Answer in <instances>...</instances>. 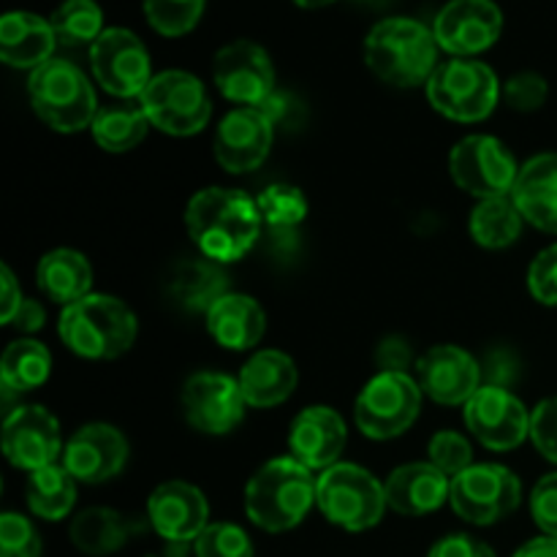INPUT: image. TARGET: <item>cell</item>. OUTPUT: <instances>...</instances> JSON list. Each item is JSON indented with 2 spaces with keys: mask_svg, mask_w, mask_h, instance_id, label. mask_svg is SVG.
Wrapping results in <instances>:
<instances>
[{
  "mask_svg": "<svg viewBox=\"0 0 557 557\" xmlns=\"http://www.w3.org/2000/svg\"><path fill=\"white\" fill-rule=\"evenodd\" d=\"M364 63L386 85H428L438 69V41L422 22L392 16L379 22L364 38Z\"/></svg>",
  "mask_w": 557,
  "mask_h": 557,
  "instance_id": "cell-2",
  "label": "cell"
},
{
  "mask_svg": "<svg viewBox=\"0 0 557 557\" xmlns=\"http://www.w3.org/2000/svg\"><path fill=\"white\" fill-rule=\"evenodd\" d=\"M500 85L493 69L471 58L441 63L428 82V98L435 112L457 123H479L498 103Z\"/></svg>",
  "mask_w": 557,
  "mask_h": 557,
  "instance_id": "cell-7",
  "label": "cell"
},
{
  "mask_svg": "<svg viewBox=\"0 0 557 557\" xmlns=\"http://www.w3.org/2000/svg\"><path fill=\"white\" fill-rule=\"evenodd\" d=\"M139 531L141 522L134 517H125L120 511L107 509V506H92V509L79 511L74 517L69 533L79 553L103 557L123 549Z\"/></svg>",
  "mask_w": 557,
  "mask_h": 557,
  "instance_id": "cell-28",
  "label": "cell"
},
{
  "mask_svg": "<svg viewBox=\"0 0 557 557\" xmlns=\"http://www.w3.org/2000/svg\"><path fill=\"white\" fill-rule=\"evenodd\" d=\"M531 438L547 460L557 462V397L539 403L531 413Z\"/></svg>",
  "mask_w": 557,
  "mask_h": 557,
  "instance_id": "cell-43",
  "label": "cell"
},
{
  "mask_svg": "<svg viewBox=\"0 0 557 557\" xmlns=\"http://www.w3.org/2000/svg\"><path fill=\"white\" fill-rule=\"evenodd\" d=\"M297 5H302V9H324V5L335 3V0H294Z\"/></svg>",
  "mask_w": 557,
  "mask_h": 557,
  "instance_id": "cell-50",
  "label": "cell"
},
{
  "mask_svg": "<svg viewBox=\"0 0 557 557\" xmlns=\"http://www.w3.org/2000/svg\"><path fill=\"white\" fill-rule=\"evenodd\" d=\"M359 3H368V5H375V9H384V5L395 3V0H359Z\"/></svg>",
  "mask_w": 557,
  "mask_h": 557,
  "instance_id": "cell-51",
  "label": "cell"
},
{
  "mask_svg": "<svg viewBox=\"0 0 557 557\" xmlns=\"http://www.w3.org/2000/svg\"><path fill=\"white\" fill-rule=\"evenodd\" d=\"M136 315L123 299L109 294H87L60 313L58 335L85 359H117L134 346Z\"/></svg>",
  "mask_w": 557,
  "mask_h": 557,
  "instance_id": "cell-4",
  "label": "cell"
},
{
  "mask_svg": "<svg viewBox=\"0 0 557 557\" xmlns=\"http://www.w3.org/2000/svg\"><path fill=\"white\" fill-rule=\"evenodd\" d=\"M38 288L58 305H74L90 294L92 267L79 250L58 248L41 256L36 267Z\"/></svg>",
  "mask_w": 557,
  "mask_h": 557,
  "instance_id": "cell-29",
  "label": "cell"
},
{
  "mask_svg": "<svg viewBox=\"0 0 557 557\" xmlns=\"http://www.w3.org/2000/svg\"><path fill=\"white\" fill-rule=\"evenodd\" d=\"M451 479L433 462L400 466L384 484L386 506L403 517H424L449 500Z\"/></svg>",
  "mask_w": 557,
  "mask_h": 557,
  "instance_id": "cell-23",
  "label": "cell"
},
{
  "mask_svg": "<svg viewBox=\"0 0 557 557\" xmlns=\"http://www.w3.org/2000/svg\"><path fill=\"white\" fill-rule=\"evenodd\" d=\"M528 286L542 305H557V245H549L533 259L528 270Z\"/></svg>",
  "mask_w": 557,
  "mask_h": 557,
  "instance_id": "cell-42",
  "label": "cell"
},
{
  "mask_svg": "<svg viewBox=\"0 0 557 557\" xmlns=\"http://www.w3.org/2000/svg\"><path fill=\"white\" fill-rule=\"evenodd\" d=\"M58 44L65 47H82L96 44L103 33V14L96 0H65L49 20Z\"/></svg>",
  "mask_w": 557,
  "mask_h": 557,
  "instance_id": "cell-35",
  "label": "cell"
},
{
  "mask_svg": "<svg viewBox=\"0 0 557 557\" xmlns=\"http://www.w3.org/2000/svg\"><path fill=\"white\" fill-rule=\"evenodd\" d=\"M522 484L509 468L482 462L451 479L449 504L460 520L471 525H493L520 506Z\"/></svg>",
  "mask_w": 557,
  "mask_h": 557,
  "instance_id": "cell-10",
  "label": "cell"
},
{
  "mask_svg": "<svg viewBox=\"0 0 557 557\" xmlns=\"http://www.w3.org/2000/svg\"><path fill=\"white\" fill-rule=\"evenodd\" d=\"M315 484L319 479H313L310 468L294 457H277L250 476L245 487V511L261 531H292L315 504Z\"/></svg>",
  "mask_w": 557,
  "mask_h": 557,
  "instance_id": "cell-3",
  "label": "cell"
},
{
  "mask_svg": "<svg viewBox=\"0 0 557 557\" xmlns=\"http://www.w3.org/2000/svg\"><path fill=\"white\" fill-rule=\"evenodd\" d=\"M196 557H253L248 533L232 522H210L194 542Z\"/></svg>",
  "mask_w": 557,
  "mask_h": 557,
  "instance_id": "cell-38",
  "label": "cell"
},
{
  "mask_svg": "<svg viewBox=\"0 0 557 557\" xmlns=\"http://www.w3.org/2000/svg\"><path fill=\"white\" fill-rule=\"evenodd\" d=\"M517 210L542 232L557 234V152L531 158L511 190Z\"/></svg>",
  "mask_w": 557,
  "mask_h": 557,
  "instance_id": "cell-24",
  "label": "cell"
},
{
  "mask_svg": "<svg viewBox=\"0 0 557 557\" xmlns=\"http://www.w3.org/2000/svg\"><path fill=\"white\" fill-rule=\"evenodd\" d=\"M52 370V354L38 341H14L0 359V381L11 392H33L47 384Z\"/></svg>",
  "mask_w": 557,
  "mask_h": 557,
  "instance_id": "cell-33",
  "label": "cell"
},
{
  "mask_svg": "<svg viewBox=\"0 0 557 557\" xmlns=\"http://www.w3.org/2000/svg\"><path fill=\"white\" fill-rule=\"evenodd\" d=\"M44 321H47V313H44L41 305H38L36 299H22L20 310H16V315L11 319L9 326H16L20 332H36L41 330Z\"/></svg>",
  "mask_w": 557,
  "mask_h": 557,
  "instance_id": "cell-48",
  "label": "cell"
},
{
  "mask_svg": "<svg viewBox=\"0 0 557 557\" xmlns=\"http://www.w3.org/2000/svg\"><path fill=\"white\" fill-rule=\"evenodd\" d=\"M504 30V14L493 0H451L435 16V41L455 58H473L493 47Z\"/></svg>",
  "mask_w": 557,
  "mask_h": 557,
  "instance_id": "cell-16",
  "label": "cell"
},
{
  "mask_svg": "<svg viewBox=\"0 0 557 557\" xmlns=\"http://www.w3.org/2000/svg\"><path fill=\"white\" fill-rule=\"evenodd\" d=\"M207 330L218 346L228 351H248L264 337L267 315L253 297L228 292L207 310Z\"/></svg>",
  "mask_w": 557,
  "mask_h": 557,
  "instance_id": "cell-25",
  "label": "cell"
},
{
  "mask_svg": "<svg viewBox=\"0 0 557 557\" xmlns=\"http://www.w3.org/2000/svg\"><path fill=\"white\" fill-rule=\"evenodd\" d=\"M256 205H259L261 218L272 228H294L308 215V199H305L297 185L288 183L267 185L259 199H256Z\"/></svg>",
  "mask_w": 557,
  "mask_h": 557,
  "instance_id": "cell-36",
  "label": "cell"
},
{
  "mask_svg": "<svg viewBox=\"0 0 557 557\" xmlns=\"http://www.w3.org/2000/svg\"><path fill=\"white\" fill-rule=\"evenodd\" d=\"M150 125L172 136L199 134L212 117V103L205 85L188 71H163L152 76L139 96Z\"/></svg>",
  "mask_w": 557,
  "mask_h": 557,
  "instance_id": "cell-9",
  "label": "cell"
},
{
  "mask_svg": "<svg viewBox=\"0 0 557 557\" xmlns=\"http://www.w3.org/2000/svg\"><path fill=\"white\" fill-rule=\"evenodd\" d=\"M128 462V441L112 424H87L76 430L63 451V466L76 482L103 484Z\"/></svg>",
  "mask_w": 557,
  "mask_h": 557,
  "instance_id": "cell-21",
  "label": "cell"
},
{
  "mask_svg": "<svg viewBox=\"0 0 557 557\" xmlns=\"http://www.w3.org/2000/svg\"><path fill=\"white\" fill-rule=\"evenodd\" d=\"M422 386L408 373H384L368 381L354 406L357 428L373 441H389L406 433L422 408Z\"/></svg>",
  "mask_w": 557,
  "mask_h": 557,
  "instance_id": "cell-8",
  "label": "cell"
},
{
  "mask_svg": "<svg viewBox=\"0 0 557 557\" xmlns=\"http://www.w3.org/2000/svg\"><path fill=\"white\" fill-rule=\"evenodd\" d=\"M522 212L517 210L511 196H495V199H482L471 212V237L482 248L498 250L509 248L517 243L522 232Z\"/></svg>",
  "mask_w": 557,
  "mask_h": 557,
  "instance_id": "cell-32",
  "label": "cell"
},
{
  "mask_svg": "<svg viewBox=\"0 0 557 557\" xmlns=\"http://www.w3.org/2000/svg\"><path fill=\"white\" fill-rule=\"evenodd\" d=\"M25 495L33 515L47 522H60L76 504V479L71 476L69 468L54 462L27 476Z\"/></svg>",
  "mask_w": 557,
  "mask_h": 557,
  "instance_id": "cell-31",
  "label": "cell"
},
{
  "mask_svg": "<svg viewBox=\"0 0 557 557\" xmlns=\"http://www.w3.org/2000/svg\"><path fill=\"white\" fill-rule=\"evenodd\" d=\"M150 120H147L141 103L134 101H117L109 107L98 109L96 120H92L90 131L92 139L101 150L107 152H128L139 145L147 136Z\"/></svg>",
  "mask_w": 557,
  "mask_h": 557,
  "instance_id": "cell-30",
  "label": "cell"
},
{
  "mask_svg": "<svg viewBox=\"0 0 557 557\" xmlns=\"http://www.w3.org/2000/svg\"><path fill=\"white\" fill-rule=\"evenodd\" d=\"M90 65L98 85L120 101H134L152 82L145 44L125 27H109L90 47Z\"/></svg>",
  "mask_w": 557,
  "mask_h": 557,
  "instance_id": "cell-12",
  "label": "cell"
},
{
  "mask_svg": "<svg viewBox=\"0 0 557 557\" xmlns=\"http://www.w3.org/2000/svg\"><path fill=\"white\" fill-rule=\"evenodd\" d=\"M515 557H557V539L553 536L533 539V542H528L525 547L517 549Z\"/></svg>",
  "mask_w": 557,
  "mask_h": 557,
  "instance_id": "cell-49",
  "label": "cell"
},
{
  "mask_svg": "<svg viewBox=\"0 0 557 557\" xmlns=\"http://www.w3.org/2000/svg\"><path fill=\"white\" fill-rule=\"evenodd\" d=\"M531 515L544 531V536L557 539V473H549L533 487Z\"/></svg>",
  "mask_w": 557,
  "mask_h": 557,
  "instance_id": "cell-44",
  "label": "cell"
},
{
  "mask_svg": "<svg viewBox=\"0 0 557 557\" xmlns=\"http://www.w3.org/2000/svg\"><path fill=\"white\" fill-rule=\"evenodd\" d=\"M207 0H145V16L161 36H185L201 20Z\"/></svg>",
  "mask_w": 557,
  "mask_h": 557,
  "instance_id": "cell-37",
  "label": "cell"
},
{
  "mask_svg": "<svg viewBox=\"0 0 557 557\" xmlns=\"http://www.w3.org/2000/svg\"><path fill=\"white\" fill-rule=\"evenodd\" d=\"M411 359V351H408L406 343H400L397 337L386 341L379 351V362L384 368V373H406V364Z\"/></svg>",
  "mask_w": 557,
  "mask_h": 557,
  "instance_id": "cell-47",
  "label": "cell"
},
{
  "mask_svg": "<svg viewBox=\"0 0 557 557\" xmlns=\"http://www.w3.org/2000/svg\"><path fill=\"white\" fill-rule=\"evenodd\" d=\"M58 38L47 20L27 11H11L0 20V60L11 69L36 71L52 60Z\"/></svg>",
  "mask_w": 557,
  "mask_h": 557,
  "instance_id": "cell-26",
  "label": "cell"
},
{
  "mask_svg": "<svg viewBox=\"0 0 557 557\" xmlns=\"http://www.w3.org/2000/svg\"><path fill=\"white\" fill-rule=\"evenodd\" d=\"M547 92L549 87L544 76L533 74V71H522V74H515L504 85V101L517 112H536L547 101Z\"/></svg>",
  "mask_w": 557,
  "mask_h": 557,
  "instance_id": "cell-41",
  "label": "cell"
},
{
  "mask_svg": "<svg viewBox=\"0 0 557 557\" xmlns=\"http://www.w3.org/2000/svg\"><path fill=\"white\" fill-rule=\"evenodd\" d=\"M272 136H275V125L261 109H234L218 125L215 161L232 174L253 172L270 156Z\"/></svg>",
  "mask_w": 557,
  "mask_h": 557,
  "instance_id": "cell-18",
  "label": "cell"
},
{
  "mask_svg": "<svg viewBox=\"0 0 557 557\" xmlns=\"http://www.w3.org/2000/svg\"><path fill=\"white\" fill-rule=\"evenodd\" d=\"M449 172L457 188L482 201L495 199V196H511L520 166L504 141L495 136L476 134L457 141L449 156Z\"/></svg>",
  "mask_w": 557,
  "mask_h": 557,
  "instance_id": "cell-11",
  "label": "cell"
},
{
  "mask_svg": "<svg viewBox=\"0 0 557 557\" xmlns=\"http://www.w3.org/2000/svg\"><path fill=\"white\" fill-rule=\"evenodd\" d=\"M417 381L430 400L441 406H466L482 386V368L457 346H435L417 359Z\"/></svg>",
  "mask_w": 557,
  "mask_h": 557,
  "instance_id": "cell-19",
  "label": "cell"
},
{
  "mask_svg": "<svg viewBox=\"0 0 557 557\" xmlns=\"http://www.w3.org/2000/svg\"><path fill=\"white\" fill-rule=\"evenodd\" d=\"M315 504L332 525L343 531H368L386 511L384 484L354 462L326 468L315 484Z\"/></svg>",
  "mask_w": 557,
  "mask_h": 557,
  "instance_id": "cell-6",
  "label": "cell"
},
{
  "mask_svg": "<svg viewBox=\"0 0 557 557\" xmlns=\"http://www.w3.org/2000/svg\"><path fill=\"white\" fill-rule=\"evenodd\" d=\"M256 199L237 188H205L188 201L185 226L205 259L228 264L248 253L261 234Z\"/></svg>",
  "mask_w": 557,
  "mask_h": 557,
  "instance_id": "cell-1",
  "label": "cell"
},
{
  "mask_svg": "<svg viewBox=\"0 0 557 557\" xmlns=\"http://www.w3.org/2000/svg\"><path fill=\"white\" fill-rule=\"evenodd\" d=\"M466 424L473 438L493 451H511L531 435V413L509 389L482 386L466 403Z\"/></svg>",
  "mask_w": 557,
  "mask_h": 557,
  "instance_id": "cell-13",
  "label": "cell"
},
{
  "mask_svg": "<svg viewBox=\"0 0 557 557\" xmlns=\"http://www.w3.org/2000/svg\"><path fill=\"white\" fill-rule=\"evenodd\" d=\"M245 397L239 381L223 373H196L185 381L183 411L194 430L205 435H226L243 422Z\"/></svg>",
  "mask_w": 557,
  "mask_h": 557,
  "instance_id": "cell-15",
  "label": "cell"
},
{
  "mask_svg": "<svg viewBox=\"0 0 557 557\" xmlns=\"http://www.w3.org/2000/svg\"><path fill=\"white\" fill-rule=\"evenodd\" d=\"M0 288H3V297H0V321L11 324V319H14L22 305V292L16 286V277L9 270V264L0 267Z\"/></svg>",
  "mask_w": 557,
  "mask_h": 557,
  "instance_id": "cell-46",
  "label": "cell"
},
{
  "mask_svg": "<svg viewBox=\"0 0 557 557\" xmlns=\"http://www.w3.org/2000/svg\"><path fill=\"white\" fill-rule=\"evenodd\" d=\"M297 364L288 354L259 351L245 362L239 373V389L248 406L253 408H275L286 403L297 389Z\"/></svg>",
  "mask_w": 557,
  "mask_h": 557,
  "instance_id": "cell-27",
  "label": "cell"
},
{
  "mask_svg": "<svg viewBox=\"0 0 557 557\" xmlns=\"http://www.w3.org/2000/svg\"><path fill=\"white\" fill-rule=\"evenodd\" d=\"M147 520L152 531L172 544H188L210 525V506L205 493L188 482H166L152 490L147 500Z\"/></svg>",
  "mask_w": 557,
  "mask_h": 557,
  "instance_id": "cell-20",
  "label": "cell"
},
{
  "mask_svg": "<svg viewBox=\"0 0 557 557\" xmlns=\"http://www.w3.org/2000/svg\"><path fill=\"white\" fill-rule=\"evenodd\" d=\"M3 455L22 471H41L63 457L60 424L44 406H20L5 417Z\"/></svg>",
  "mask_w": 557,
  "mask_h": 557,
  "instance_id": "cell-17",
  "label": "cell"
},
{
  "mask_svg": "<svg viewBox=\"0 0 557 557\" xmlns=\"http://www.w3.org/2000/svg\"><path fill=\"white\" fill-rule=\"evenodd\" d=\"M428 557H495L493 549L487 547L479 539L466 536V533H455V536H446L430 549Z\"/></svg>",
  "mask_w": 557,
  "mask_h": 557,
  "instance_id": "cell-45",
  "label": "cell"
},
{
  "mask_svg": "<svg viewBox=\"0 0 557 557\" xmlns=\"http://www.w3.org/2000/svg\"><path fill=\"white\" fill-rule=\"evenodd\" d=\"M430 462H433L438 471H444L446 476L455 479L460 476L462 471L473 466V449L460 433H451V430H444V433L433 435L430 441Z\"/></svg>",
  "mask_w": 557,
  "mask_h": 557,
  "instance_id": "cell-40",
  "label": "cell"
},
{
  "mask_svg": "<svg viewBox=\"0 0 557 557\" xmlns=\"http://www.w3.org/2000/svg\"><path fill=\"white\" fill-rule=\"evenodd\" d=\"M172 292L188 310H210L223 294H228V281L215 261H185L174 270Z\"/></svg>",
  "mask_w": 557,
  "mask_h": 557,
  "instance_id": "cell-34",
  "label": "cell"
},
{
  "mask_svg": "<svg viewBox=\"0 0 557 557\" xmlns=\"http://www.w3.org/2000/svg\"><path fill=\"white\" fill-rule=\"evenodd\" d=\"M215 85L239 107H261L275 92V69L264 47L239 38L215 54Z\"/></svg>",
  "mask_w": 557,
  "mask_h": 557,
  "instance_id": "cell-14",
  "label": "cell"
},
{
  "mask_svg": "<svg viewBox=\"0 0 557 557\" xmlns=\"http://www.w3.org/2000/svg\"><path fill=\"white\" fill-rule=\"evenodd\" d=\"M33 112L60 134L90 128L98 114L96 90L87 76L69 60H47L27 79Z\"/></svg>",
  "mask_w": 557,
  "mask_h": 557,
  "instance_id": "cell-5",
  "label": "cell"
},
{
  "mask_svg": "<svg viewBox=\"0 0 557 557\" xmlns=\"http://www.w3.org/2000/svg\"><path fill=\"white\" fill-rule=\"evenodd\" d=\"M346 422L337 411L326 406L305 408L288 430V449L297 462L310 471H326L337 466L346 449Z\"/></svg>",
  "mask_w": 557,
  "mask_h": 557,
  "instance_id": "cell-22",
  "label": "cell"
},
{
  "mask_svg": "<svg viewBox=\"0 0 557 557\" xmlns=\"http://www.w3.org/2000/svg\"><path fill=\"white\" fill-rule=\"evenodd\" d=\"M0 557H41V536L30 520L14 511L0 517Z\"/></svg>",
  "mask_w": 557,
  "mask_h": 557,
  "instance_id": "cell-39",
  "label": "cell"
}]
</instances>
